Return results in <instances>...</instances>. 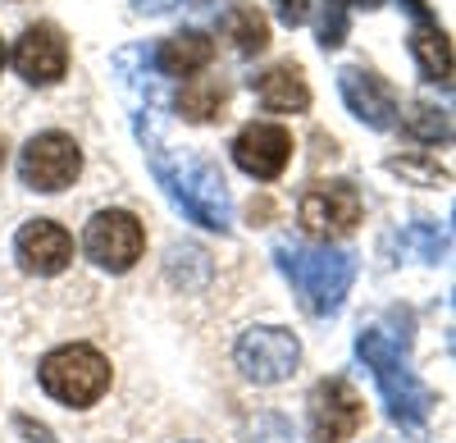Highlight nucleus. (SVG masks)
<instances>
[{"instance_id":"1","label":"nucleus","mask_w":456,"mask_h":443,"mask_svg":"<svg viewBox=\"0 0 456 443\" xmlns=\"http://www.w3.org/2000/svg\"><path fill=\"white\" fill-rule=\"evenodd\" d=\"M142 146L151 156V174L160 178V188L169 193V201L192 219V225L224 234L228 219H233L224 169L210 156H197V152H169V146H156V142H142Z\"/></svg>"},{"instance_id":"2","label":"nucleus","mask_w":456,"mask_h":443,"mask_svg":"<svg viewBox=\"0 0 456 443\" xmlns=\"http://www.w3.org/2000/svg\"><path fill=\"white\" fill-rule=\"evenodd\" d=\"M274 261L288 275V283L297 288L301 307L311 316H333L342 307V298L352 292L356 279V261L342 247H301V242H279Z\"/></svg>"},{"instance_id":"3","label":"nucleus","mask_w":456,"mask_h":443,"mask_svg":"<svg viewBox=\"0 0 456 443\" xmlns=\"http://www.w3.org/2000/svg\"><path fill=\"white\" fill-rule=\"evenodd\" d=\"M356 357L374 371V384L388 402V416L406 430H420L429 421V407H434V393L415 380L411 361H406V348L388 343V334H379V329H365L356 339Z\"/></svg>"},{"instance_id":"4","label":"nucleus","mask_w":456,"mask_h":443,"mask_svg":"<svg viewBox=\"0 0 456 443\" xmlns=\"http://www.w3.org/2000/svg\"><path fill=\"white\" fill-rule=\"evenodd\" d=\"M37 380H42V389L55 402H64V407H92V402L110 389V361L87 343H69V348H55V352L42 357Z\"/></svg>"},{"instance_id":"5","label":"nucleus","mask_w":456,"mask_h":443,"mask_svg":"<svg viewBox=\"0 0 456 443\" xmlns=\"http://www.w3.org/2000/svg\"><path fill=\"white\" fill-rule=\"evenodd\" d=\"M83 174V152L69 133H37L19 152V178L32 193H64Z\"/></svg>"},{"instance_id":"6","label":"nucleus","mask_w":456,"mask_h":443,"mask_svg":"<svg viewBox=\"0 0 456 443\" xmlns=\"http://www.w3.org/2000/svg\"><path fill=\"white\" fill-rule=\"evenodd\" d=\"M83 247L87 256L110 270V275H124L142 261V251H146V229H142V219L128 215V210H96L87 219V234H83Z\"/></svg>"},{"instance_id":"7","label":"nucleus","mask_w":456,"mask_h":443,"mask_svg":"<svg viewBox=\"0 0 456 443\" xmlns=\"http://www.w3.org/2000/svg\"><path fill=\"white\" fill-rule=\"evenodd\" d=\"M233 357H238V371L251 384H283L301 361V343H297V334H288L279 324H256L238 339Z\"/></svg>"},{"instance_id":"8","label":"nucleus","mask_w":456,"mask_h":443,"mask_svg":"<svg viewBox=\"0 0 456 443\" xmlns=\"http://www.w3.org/2000/svg\"><path fill=\"white\" fill-rule=\"evenodd\" d=\"M306 416H311V439L315 443H347L365 425V402L347 380L333 375V380H320L311 389Z\"/></svg>"},{"instance_id":"9","label":"nucleus","mask_w":456,"mask_h":443,"mask_svg":"<svg viewBox=\"0 0 456 443\" xmlns=\"http://www.w3.org/2000/svg\"><path fill=\"white\" fill-rule=\"evenodd\" d=\"M301 225H306V234L315 238H338V234H352L361 225V193L352 188V183H315V188L301 193Z\"/></svg>"},{"instance_id":"10","label":"nucleus","mask_w":456,"mask_h":443,"mask_svg":"<svg viewBox=\"0 0 456 443\" xmlns=\"http://www.w3.org/2000/svg\"><path fill=\"white\" fill-rule=\"evenodd\" d=\"M338 92H342V101H347V110L361 124H370L379 133L397 124V92L379 78V73H370L361 64L338 69Z\"/></svg>"},{"instance_id":"11","label":"nucleus","mask_w":456,"mask_h":443,"mask_svg":"<svg viewBox=\"0 0 456 443\" xmlns=\"http://www.w3.org/2000/svg\"><path fill=\"white\" fill-rule=\"evenodd\" d=\"M14 69L23 73L28 83H37V87L60 83L69 73V42H64V32L51 28V23L28 28L14 42Z\"/></svg>"},{"instance_id":"12","label":"nucleus","mask_w":456,"mask_h":443,"mask_svg":"<svg viewBox=\"0 0 456 443\" xmlns=\"http://www.w3.org/2000/svg\"><path fill=\"white\" fill-rule=\"evenodd\" d=\"M233 160L242 174L251 178H279L292 160V133L279 128V124H247L238 137H233Z\"/></svg>"},{"instance_id":"13","label":"nucleus","mask_w":456,"mask_h":443,"mask_svg":"<svg viewBox=\"0 0 456 443\" xmlns=\"http://www.w3.org/2000/svg\"><path fill=\"white\" fill-rule=\"evenodd\" d=\"M14 251L28 275H60L73 261V238L55 225V219H32V225L19 229Z\"/></svg>"},{"instance_id":"14","label":"nucleus","mask_w":456,"mask_h":443,"mask_svg":"<svg viewBox=\"0 0 456 443\" xmlns=\"http://www.w3.org/2000/svg\"><path fill=\"white\" fill-rule=\"evenodd\" d=\"M251 92L265 110H274V115H297V110L311 105V87L301 78L297 64H274L265 69L260 78H251Z\"/></svg>"},{"instance_id":"15","label":"nucleus","mask_w":456,"mask_h":443,"mask_svg":"<svg viewBox=\"0 0 456 443\" xmlns=\"http://www.w3.org/2000/svg\"><path fill=\"white\" fill-rule=\"evenodd\" d=\"M210 60H215V42L206 32H178L169 42H160V51H156V69L165 78H192Z\"/></svg>"},{"instance_id":"16","label":"nucleus","mask_w":456,"mask_h":443,"mask_svg":"<svg viewBox=\"0 0 456 443\" xmlns=\"http://www.w3.org/2000/svg\"><path fill=\"white\" fill-rule=\"evenodd\" d=\"M411 55H415V64H420V73L429 83L452 87V42H447V32L438 23H415Z\"/></svg>"},{"instance_id":"17","label":"nucleus","mask_w":456,"mask_h":443,"mask_svg":"<svg viewBox=\"0 0 456 443\" xmlns=\"http://www.w3.org/2000/svg\"><path fill=\"white\" fill-rule=\"evenodd\" d=\"M219 32L233 42L238 55H260L270 46V23H265V14L256 5H228L219 19Z\"/></svg>"},{"instance_id":"18","label":"nucleus","mask_w":456,"mask_h":443,"mask_svg":"<svg viewBox=\"0 0 456 443\" xmlns=\"http://www.w3.org/2000/svg\"><path fill=\"white\" fill-rule=\"evenodd\" d=\"M224 101H228V87H224L219 78H187V83H183V92L174 96L178 115H183V119H192V124L215 119L219 110H224Z\"/></svg>"},{"instance_id":"19","label":"nucleus","mask_w":456,"mask_h":443,"mask_svg":"<svg viewBox=\"0 0 456 443\" xmlns=\"http://www.w3.org/2000/svg\"><path fill=\"white\" fill-rule=\"evenodd\" d=\"M447 247H452V238L438 225H411V229L397 234V251L402 256H415V261H443Z\"/></svg>"},{"instance_id":"20","label":"nucleus","mask_w":456,"mask_h":443,"mask_svg":"<svg viewBox=\"0 0 456 443\" xmlns=\"http://www.w3.org/2000/svg\"><path fill=\"white\" fill-rule=\"evenodd\" d=\"M402 128L415 137V142H447L452 137V119L447 110H434V105H411V115L402 119Z\"/></svg>"},{"instance_id":"21","label":"nucleus","mask_w":456,"mask_h":443,"mask_svg":"<svg viewBox=\"0 0 456 443\" xmlns=\"http://www.w3.org/2000/svg\"><path fill=\"white\" fill-rule=\"evenodd\" d=\"M347 23H352V10L342 5V0H324L320 5V46L333 51L347 42Z\"/></svg>"},{"instance_id":"22","label":"nucleus","mask_w":456,"mask_h":443,"mask_svg":"<svg viewBox=\"0 0 456 443\" xmlns=\"http://www.w3.org/2000/svg\"><path fill=\"white\" fill-rule=\"evenodd\" d=\"M247 443H292V425L283 416H256V425H247Z\"/></svg>"},{"instance_id":"23","label":"nucleus","mask_w":456,"mask_h":443,"mask_svg":"<svg viewBox=\"0 0 456 443\" xmlns=\"http://www.w3.org/2000/svg\"><path fill=\"white\" fill-rule=\"evenodd\" d=\"M393 174H406V178H420V183H447V169L438 165H420V160H388Z\"/></svg>"},{"instance_id":"24","label":"nucleus","mask_w":456,"mask_h":443,"mask_svg":"<svg viewBox=\"0 0 456 443\" xmlns=\"http://www.w3.org/2000/svg\"><path fill=\"white\" fill-rule=\"evenodd\" d=\"M306 14H311V0H279V19H283L288 28L306 23Z\"/></svg>"},{"instance_id":"25","label":"nucleus","mask_w":456,"mask_h":443,"mask_svg":"<svg viewBox=\"0 0 456 443\" xmlns=\"http://www.w3.org/2000/svg\"><path fill=\"white\" fill-rule=\"evenodd\" d=\"M174 5H183V0H133L137 14H165V10H174Z\"/></svg>"},{"instance_id":"26","label":"nucleus","mask_w":456,"mask_h":443,"mask_svg":"<svg viewBox=\"0 0 456 443\" xmlns=\"http://www.w3.org/2000/svg\"><path fill=\"white\" fill-rule=\"evenodd\" d=\"M347 10H374V5H384V0H342Z\"/></svg>"},{"instance_id":"27","label":"nucleus","mask_w":456,"mask_h":443,"mask_svg":"<svg viewBox=\"0 0 456 443\" xmlns=\"http://www.w3.org/2000/svg\"><path fill=\"white\" fill-rule=\"evenodd\" d=\"M0 165H5V137H0Z\"/></svg>"},{"instance_id":"28","label":"nucleus","mask_w":456,"mask_h":443,"mask_svg":"<svg viewBox=\"0 0 456 443\" xmlns=\"http://www.w3.org/2000/svg\"><path fill=\"white\" fill-rule=\"evenodd\" d=\"M0 69H5V46H0Z\"/></svg>"},{"instance_id":"29","label":"nucleus","mask_w":456,"mask_h":443,"mask_svg":"<svg viewBox=\"0 0 456 443\" xmlns=\"http://www.w3.org/2000/svg\"><path fill=\"white\" fill-rule=\"evenodd\" d=\"M379 443H393V439H379Z\"/></svg>"}]
</instances>
